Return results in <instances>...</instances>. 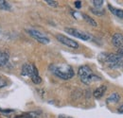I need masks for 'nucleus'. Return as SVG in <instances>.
I'll list each match as a JSON object with an SVG mask.
<instances>
[{
  "mask_svg": "<svg viewBox=\"0 0 123 118\" xmlns=\"http://www.w3.org/2000/svg\"><path fill=\"white\" fill-rule=\"evenodd\" d=\"M49 69L58 77H60L62 79H64V80L72 78L75 75L72 66H70L69 64H64V63H62V64H52V65H50Z\"/></svg>",
  "mask_w": 123,
  "mask_h": 118,
  "instance_id": "nucleus-1",
  "label": "nucleus"
},
{
  "mask_svg": "<svg viewBox=\"0 0 123 118\" xmlns=\"http://www.w3.org/2000/svg\"><path fill=\"white\" fill-rule=\"evenodd\" d=\"M78 75H79L80 80H81L84 84H86V85L90 84L93 81H97V80H100V79H101L99 77H98V76L93 74L91 68H90L89 66H87V65H82V66H80V67L79 68Z\"/></svg>",
  "mask_w": 123,
  "mask_h": 118,
  "instance_id": "nucleus-2",
  "label": "nucleus"
},
{
  "mask_svg": "<svg viewBox=\"0 0 123 118\" xmlns=\"http://www.w3.org/2000/svg\"><path fill=\"white\" fill-rule=\"evenodd\" d=\"M104 61L111 68H117L123 64V57L119 54H108L104 55Z\"/></svg>",
  "mask_w": 123,
  "mask_h": 118,
  "instance_id": "nucleus-3",
  "label": "nucleus"
},
{
  "mask_svg": "<svg viewBox=\"0 0 123 118\" xmlns=\"http://www.w3.org/2000/svg\"><path fill=\"white\" fill-rule=\"evenodd\" d=\"M64 31L67 32L68 34L76 37V38H79L80 40H83V41H88L91 39V36L86 33V32H83V31H80L79 30H76V29H71V28H65L64 29Z\"/></svg>",
  "mask_w": 123,
  "mask_h": 118,
  "instance_id": "nucleus-4",
  "label": "nucleus"
},
{
  "mask_svg": "<svg viewBox=\"0 0 123 118\" xmlns=\"http://www.w3.org/2000/svg\"><path fill=\"white\" fill-rule=\"evenodd\" d=\"M56 38H57V40L60 43L67 45L68 47H71V48H74V49L79 48V44H78L76 41H74V40H72V39H70V38H68V37H66L64 35L57 34L56 35Z\"/></svg>",
  "mask_w": 123,
  "mask_h": 118,
  "instance_id": "nucleus-5",
  "label": "nucleus"
},
{
  "mask_svg": "<svg viewBox=\"0 0 123 118\" xmlns=\"http://www.w3.org/2000/svg\"><path fill=\"white\" fill-rule=\"evenodd\" d=\"M28 33L31 35L33 38H35L39 43H41V44H48L50 41H49V39L45 36L43 33H41V32H39V31H37V30H28Z\"/></svg>",
  "mask_w": 123,
  "mask_h": 118,
  "instance_id": "nucleus-6",
  "label": "nucleus"
},
{
  "mask_svg": "<svg viewBox=\"0 0 123 118\" xmlns=\"http://www.w3.org/2000/svg\"><path fill=\"white\" fill-rule=\"evenodd\" d=\"M112 43L116 47H118V48L123 47V35L120 33L114 34V36L112 38Z\"/></svg>",
  "mask_w": 123,
  "mask_h": 118,
  "instance_id": "nucleus-7",
  "label": "nucleus"
},
{
  "mask_svg": "<svg viewBox=\"0 0 123 118\" xmlns=\"http://www.w3.org/2000/svg\"><path fill=\"white\" fill-rule=\"evenodd\" d=\"M106 90H107V87H106V85H101V86H99L98 88H97L95 91H94V96H95V98H101L103 95H104V94H105V92H106Z\"/></svg>",
  "mask_w": 123,
  "mask_h": 118,
  "instance_id": "nucleus-8",
  "label": "nucleus"
},
{
  "mask_svg": "<svg viewBox=\"0 0 123 118\" xmlns=\"http://www.w3.org/2000/svg\"><path fill=\"white\" fill-rule=\"evenodd\" d=\"M33 73V65L30 63H26L22 67V75L26 77H31Z\"/></svg>",
  "mask_w": 123,
  "mask_h": 118,
  "instance_id": "nucleus-9",
  "label": "nucleus"
},
{
  "mask_svg": "<svg viewBox=\"0 0 123 118\" xmlns=\"http://www.w3.org/2000/svg\"><path fill=\"white\" fill-rule=\"evenodd\" d=\"M31 80L35 84H40L42 82V78L40 77V76L38 74V70H37V68L34 65H33V73H32V76H31Z\"/></svg>",
  "mask_w": 123,
  "mask_h": 118,
  "instance_id": "nucleus-10",
  "label": "nucleus"
},
{
  "mask_svg": "<svg viewBox=\"0 0 123 118\" xmlns=\"http://www.w3.org/2000/svg\"><path fill=\"white\" fill-rule=\"evenodd\" d=\"M119 100H120V95H119L117 93H113L110 96H108L106 102H107V103L115 104V103H117Z\"/></svg>",
  "mask_w": 123,
  "mask_h": 118,
  "instance_id": "nucleus-11",
  "label": "nucleus"
},
{
  "mask_svg": "<svg viewBox=\"0 0 123 118\" xmlns=\"http://www.w3.org/2000/svg\"><path fill=\"white\" fill-rule=\"evenodd\" d=\"M9 54L6 53V52H3V51H0V67L4 66L7 64L8 60H9Z\"/></svg>",
  "mask_w": 123,
  "mask_h": 118,
  "instance_id": "nucleus-12",
  "label": "nucleus"
},
{
  "mask_svg": "<svg viewBox=\"0 0 123 118\" xmlns=\"http://www.w3.org/2000/svg\"><path fill=\"white\" fill-rule=\"evenodd\" d=\"M108 8L110 9V11H111V12H112V13H114L116 16H117V17H118V18H120V19H123V10L116 9V8L112 7L111 5H108Z\"/></svg>",
  "mask_w": 123,
  "mask_h": 118,
  "instance_id": "nucleus-13",
  "label": "nucleus"
},
{
  "mask_svg": "<svg viewBox=\"0 0 123 118\" xmlns=\"http://www.w3.org/2000/svg\"><path fill=\"white\" fill-rule=\"evenodd\" d=\"M82 17H83V19H84L89 25H91L93 27H97V22H96L93 18H91L90 16H88V15L85 14V13H82Z\"/></svg>",
  "mask_w": 123,
  "mask_h": 118,
  "instance_id": "nucleus-14",
  "label": "nucleus"
},
{
  "mask_svg": "<svg viewBox=\"0 0 123 118\" xmlns=\"http://www.w3.org/2000/svg\"><path fill=\"white\" fill-rule=\"evenodd\" d=\"M15 118H38V114L36 112H28V113H24L19 116H16Z\"/></svg>",
  "mask_w": 123,
  "mask_h": 118,
  "instance_id": "nucleus-15",
  "label": "nucleus"
},
{
  "mask_svg": "<svg viewBox=\"0 0 123 118\" xmlns=\"http://www.w3.org/2000/svg\"><path fill=\"white\" fill-rule=\"evenodd\" d=\"M0 9L3 11H11V5L7 2V1H3L0 0Z\"/></svg>",
  "mask_w": 123,
  "mask_h": 118,
  "instance_id": "nucleus-16",
  "label": "nucleus"
},
{
  "mask_svg": "<svg viewBox=\"0 0 123 118\" xmlns=\"http://www.w3.org/2000/svg\"><path fill=\"white\" fill-rule=\"evenodd\" d=\"M90 10H91V12H92L93 13L96 15H102L103 13H104V11L99 10V9H94V8H91Z\"/></svg>",
  "mask_w": 123,
  "mask_h": 118,
  "instance_id": "nucleus-17",
  "label": "nucleus"
},
{
  "mask_svg": "<svg viewBox=\"0 0 123 118\" xmlns=\"http://www.w3.org/2000/svg\"><path fill=\"white\" fill-rule=\"evenodd\" d=\"M92 2H93V4H94V6L98 9L99 7H101V6L103 5V2H104V1H103V0H93Z\"/></svg>",
  "mask_w": 123,
  "mask_h": 118,
  "instance_id": "nucleus-18",
  "label": "nucleus"
},
{
  "mask_svg": "<svg viewBox=\"0 0 123 118\" xmlns=\"http://www.w3.org/2000/svg\"><path fill=\"white\" fill-rule=\"evenodd\" d=\"M7 84H8V81L4 77H0V88H3L5 86H7Z\"/></svg>",
  "mask_w": 123,
  "mask_h": 118,
  "instance_id": "nucleus-19",
  "label": "nucleus"
},
{
  "mask_svg": "<svg viewBox=\"0 0 123 118\" xmlns=\"http://www.w3.org/2000/svg\"><path fill=\"white\" fill-rule=\"evenodd\" d=\"M46 2L49 6H52V7H57L58 6V2L54 1V0H46Z\"/></svg>",
  "mask_w": 123,
  "mask_h": 118,
  "instance_id": "nucleus-20",
  "label": "nucleus"
},
{
  "mask_svg": "<svg viewBox=\"0 0 123 118\" xmlns=\"http://www.w3.org/2000/svg\"><path fill=\"white\" fill-rule=\"evenodd\" d=\"M75 7H76L77 9H80V7H81V2H80V1H75Z\"/></svg>",
  "mask_w": 123,
  "mask_h": 118,
  "instance_id": "nucleus-21",
  "label": "nucleus"
},
{
  "mask_svg": "<svg viewBox=\"0 0 123 118\" xmlns=\"http://www.w3.org/2000/svg\"><path fill=\"white\" fill-rule=\"evenodd\" d=\"M117 112H119V113H123V104L118 108V110H117Z\"/></svg>",
  "mask_w": 123,
  "mask_h": 118,
  "instance_id": "nucleus-22",
  "label": "nucleus"
},
{
  "mask_svg": "<svg viewBox=\"0 0 123 118\" xmlns=\"http://www.w3.org/2000/svg\"><path fill=\"white\" fill-rule=\"evenodd\" d=\"M118 54H119V55H121V56L123 55V47L118 48Z\"/></svg>",
  "mask_w": 123,
  "mask_h": 118,
  "instance_id": "nucleus-23",
  "label": "nucleus"
},
{
  "mask_svg": "<svg viewBox=\"0 0 123 118\" xmlns=\"http://www.w3.org/2000/svg\"><path fill=\"white\" fill-rule=\"evenodd\" d=\"M59 118H72L69 116H65V115H59Z\"/></svg>",
  "mask_w": 123,
  "mask_h": 118,
  "instance_id": "nucleus-24",
  "label": "nucleus"
}]
</instances>
